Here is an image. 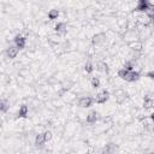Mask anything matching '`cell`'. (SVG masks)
<instances>
[{"label":"cell","mask_w":154,"mask_h":154,"mask_svg":"<svg viewBox=\"0 0 154 154\" xmlns=\"http://www.w3.org/2000/svg\"><path fill=\"white\" fill-rule=\"evenodd\" d=\"M107 41V35L105 32H97L91 37V43L94 46H102Z\"/></svg>","instance_id":"obj_1"},{"label":"cell","mask_w":154,"mask_h":154,"mask_svg":"<svg viewBox=\"0 0 154 154\" xmlns=\"http://www.w3.org/2000/svg\"><path fill=\"white\" fill-rule=\"evenodd\" d=\"M109 99V93L107 90H102L100 93H97L94 97V102L99 103V105H102V103H106V101H108Z\"/></svg>","instance_id":"obj_2"},{"label":"cell","mask_w":154,"mask_h":154,"mask_svg":"<svg viewBox=\"0 0 154 154\" xmlns=\"http://www.w3.org/2000/svg\"><path fill=\"white\" fill-rule=\"evenodd\" d=\"M93 103H94V97L91 96H83L78 100V106L81 108H89L93 106Z\"/></svg>","instance_id":"obj_3"},{"label":"cell","mask_w":154,"mask_h":154,"mask_svg":"<svg viewBox=\"0 0 154 154\" xmlns=\"http://www.w3.org/2000/svg\"><path fill=\"white\" fill-rule=\"evenodd\" d=\"M149 8H152V4L148 0H138L137 6H136V11H138V12H147Z\"/></svg>","instance_id":"obj_4"},{"label":"cell","mask_w":154,"mask_h":154,"mask_svg":"<svg viewBox=\"0 0 154 154\" xmlns=\"http://www.w3.org/2000/svg\"><path fill=\"white\" fill-rule=\"evenodd\" d=\"M99 118H100V114H99V112H96V111H90L88 114H87V118H85V120H87V123L88 124H95L97 120H99Z\"/></svg>","instance_id":"obj_5"},{"label":"cell","mask_w":154,"mask_h":154,"mask_svg":"<svg viewBox=\"0 0 154 154\" xmlns=\"http://www.w3.org/2000/svg\"><path fill=\"white\" fill-rule=\"evenodd\" d=\"M13 42H14V46L18 48V49H23L26 45V38L22 35H17L14 38H13Z\"/></svg>","instance_id":"obj_6"},{"label":"cell","mask_w":154,"mask_h":154,"mask_svg":"<svg viewBox=\"0 0 154 154\" xmlns=\"http://www.w3.org/2000/svg\"><path fill=\"white\" fill-rule=\"evenodd\" d=\"M18 53H19V49L13 45V46H8L7 48H6V55H7V58H10V59H14L17 55H18Z\"/></svg>","instance_id":"obj_7"},{"label":"cell","mask_w":154,"mask_h":154,"mask_svg":"<svg viewBox=\"0 0 154 154\" xmlns=\"http://www.w3.org/2000/svg\"><path fill=\"white\" fill-rule=\"evenodd\" d=\"M54 30H55V32H57L58 35H63V34H65L66 30H67V24H66L65 22H58V23L55 24V26H54Z\"/></svg>","instance_id":"obj_8"},{"label":"cell","mask_w":154,"mask_h":154,"mask_svg":"<svg viewBox=\"0 0 154 154\" xmlns=\"http://www.w3.org/2000/svg\"><path fill=\"white\" fill-rule=\"evenodd\" d=\"M138 79H140V72L134 71V70L129 71L128 75H126V77L124 78V81H126V82H136Z\"/></svg>","instance_id":"obj_9"},{"label":"cell","mask_w":154,"mask_h":154,"mask_svg":"<svg viewBox=\"0 0 154 154\" xmlns=\"http://www.w3.org/2000/svg\"><path fill=\"white\" fill-rule=\"evenodd\" d=\"M29 114V107L26 105H22L17 112V118H26Z\"/></svg>","instance_id":"obj_10"},{"label":"cell","mask_w":154,"mask_h":154,"mask_svg":"<svg viewBox=\"0 0 154 154\" xmlns=\"http://www.w3.org/2000/svg\"><path fill=\"white\" fill-rule=\"evenodd\" d=\"M46 143V138H45V134L41 132V134H37L36 137H35V146L36 147H41Z\"/></svg>","instance_id":"obj_11"},{"label":"cell","mask_w":154,"mask_h":154,"mask_svg":"<svg viewBox=\"0 0 154 154\" xmlns=\"http://www.w3.org/2000/svg\"><path fill=\"white\" fill-rule=\"evenodd\" d=\"M118 150V147L113 143H109V144H106L102 149V153H107V154H112V153H116Z\"/></svg>","instance_id":"obj_12"},{"label":"cell","mask_w":154,"mask_h":154,"mask_svg":"<svg viewBox=\"0 0 154 154\" xmlns=\"http://www.w3.org/2000/svg\"><path fill=\"white\" fill-rule=\"evenodd\" d=\"M114 97H116V100H117L118 102H122L123 100H125L126 94H125V91H124V90L118 89V90H116V91H114Z\"/></svg>","instance_id":"obj_13"},{"label":"cell","mask_w":154,"mask_h":154,"mask_svg":"<svg viewBox=\"0 0 154 154\" xmlns=\"http://www.w3.org/2000/svg\"><path fill=\"white\" fill-rule=\"evenodd\" d=\"M10 108V102L6 99H0V112L6 113Z\"/></svg>","instance_id":"obj_14"},{"label":"cell","mask_w":154,"mask_h":154,"mask_svg":"<svg viewBox=\"0 0 154 154\" xmlns=\"http://www.w3.org/2000/svg\"><path fill=\"white\" fill-rule=\"evenodd\" d=\"M59 10H57V8H53V10H51L49 12H48V19L49 20H55V19H58V17H59Z\"/></svg>","instance_id":"obj_15"},{"label":"cell","mask_w":154,"mask_h":154,"mask_svg":"<svg viewBox=\"0 0 154 154\" xmlns=\"http://www.w3.org/2000/svg\"><path fill=\"white\" fill-rule=\"evenodd\" d=\"M84 71H85L87 73H91V72L94 71V65H93L91 61H87V63L84 64Z\"/></svg>","instance_id":"obj_16"},{"label":"cell","mask_w":154,"mask_h":154,"mask_svg":"<svg viewBox=\"0 0 154 154\" xmlns=\"http://www.w3.org/2000/svg\"><path fill=\"white\" fill-rule=\"evenodd\" d=\"M96 69H97L99 71H102V72H107V71H108V66H107L106 63H97Z\"/></svg>","instance_id":"obj_17"},{"label":"cell","mask_w":154,"mask_h":154,"mask_svg":"<svg viewBox=\"0 0 154 154\" xmlns=\"http://www.w3.org/2000/svg\"><path fill=\"white\" fill-rule=\"evenodd\" d=\"M130 70H126L125 67H122V69H119L118 70V77L119 78H122V79H124L125 77H126V75H128V72H129Z\"/></svg>","instance_id":"obj_18"},{"label":"cell","mask_w":154,"mask_h":154,"mask_svg":"<svg viewBox=\"0 0 154 154\" xmlns=\"http://www.w3.org/2000/svg\"><path fill=\"white\" fill-rule=\"evenodd\" d=\"M90 84H91V87H93V88H95V89H96V88H99V87H100V84H101V83H100L99 77H93V78H91V81H90Z\"/></svg>","instance_id":"obj_19"},{"label":"cell","mask_w":154,"mask_h":154,"mask_svg":"<svg viewBox=\"0 0 154 154\" xmlns=\"http://www.w3.org/2000/svg\"><path fill=\"white\" fill-rule=\"evenodd\" d=\"M143 105H144L146 108H150V107L153 106V100H152V97H146L144 101H143Z\"/></svg>","instance_id":"obj_20"},{"label":"cell","mask_w":154,"mask_h":154,"mask_svg":"<svg viewBox=\"0 0 154 154\" xmlns=\"http://www.w3.org/2000/svg\"><path fill=\"white\" fill-rule=\"evenodd\" d=\"M123 67H125L126 70H134V63H132V60L131 61H126L124 65H123Z\"/></svg>","instance_id":"obj_21"},{"label":"cell","mask_w":154,"mask_h":154,"mask_svg":"<svg viewBox=\"0 0 154 154\" xmlns=\"http://www.w3.org/2000/svg\"><path fill=\"white\" fill-rule=\"evenodd\" d=\"M43 134H45V138H46V142H48V141H51V140H52V137H53V134H52V131L47 130V131H45Z\"/></svg>","instance_id":"obj_22"}]
</instances>
